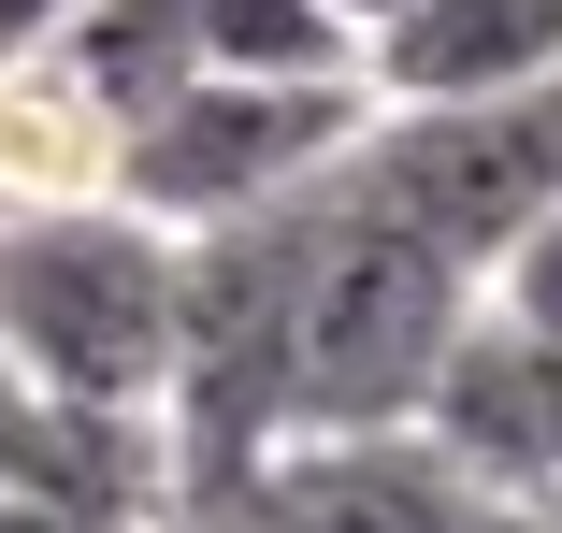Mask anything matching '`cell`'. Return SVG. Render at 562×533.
Returning a JSON list of instances; mask_svg holds the SVG:
<instances>
[{
	"instance_id": "cell-1",
	"label": "cell",
	"mask_w": 562,
	"mask_h": 533,
	"mask_svg": "<svg viewBox=\"0 0 562 533\" xmlns=\"http://www.w3.org/2000/svg\"><path fill=\"white\" fill-rule=\"evenodd\" d=\"M476 317V274L418 246L404 217L347 173H317V217H303V274H289V389H274V433H404L432 404L447 332Z\"/></svg>"
},
{
	"instance_id": "cell-2",
	"label": "cell",
	"mask_w": 562,
	"mask_h": 533,
	"mask_svg": "<svg viewBox=\"0 0 562 533\" xmlns=\"http://www.w3.org/2000/svg\"><path fill=\"white\" fill-rule=\"evenodd\" d=\"M0 361L58 404L159 418L173 389V231L131 202L0 217Z\"/></svg>"
},
{
	"instance_id": "cell-3",
	"label": "cell",
	"mask_w": 562,
	"mask_h": 533,
	"mask_svg": "<svg viewBox=\"0 0 562 533\" xmlns=\"http://www.w3.org/2000/svg\"><path fill=\"white\" fill-rule=\"evenodd\" d=\"M361 87H260V72H173L145 116H116V202L159 231H216L274 188H317L361 145Z\"/></svg>"
},
{
	"instance_id": "cell-4",
	"label": "cell",
	"mask_w": 562,
	"mask_h": 533,
	"mask_svg": "<svg viewBox=\"0 0 562 533\" xmlns=\"http://www.w3.org/2000/svg\"><path fill=\"white\" fill-rule=\"evenodd\" d=\"M375 217H404L418 246H447V260H491L533 202L562 188V72L548 87H505V101H375L361 116V145L331 159Z\"/></svg>"
},
{
	"instance_id": "cell-5",
	"label": "cell",
	"mask_w": 562,
	"mask_h": 533,
	"mask_svg": "<svg viewBox=\"0 0 562 533\" xmlns=\"http://www.w3.org/2000/svg\"><path fill=\"white\" fill-rule=\"evenodd\" d=\"M462 519H476V476L418 418L404 433H274L202 504H173V533H462Z\"/></svg>"
},
{
	"instance_id": "cell-6",
	"label": "cell",
	"mask_w": 562,
	"mask_h": 533,
	"mask_svg": "<svg viewBox=\"0 0 562 533\" xmlns=\"http://www.w3.org/2000/svg\"><path fill=\"white\" fill-rule=\"evenodd\" d=\"M418 433L476 490H562V332H505L476 303L462 332H447V361H432Z\"/></svg>"
},
{
	"instance_id": "cell-7",
	"label": "cell",
	"mask_w": 562,
	"mask_h": 533,
	"mask_svg": "<svg viewBox=\"0 0 562 533\" xmlns=\"http://www.w3.org/2000/svg\"><path fill=\"white\" fill-rule=\"evenodd\" d=\"M562 72V0H390L361 30V101H505Z\"/></svg>"
},
{
	"instance_id": "cell-8",
	"label": "cell",
	"mask_w": 562,
	"mask_h": 533,
	"mask_svg": "<svg viewBox=\"0 0 562 533\" xmlns=\"http://www.w3.org/2000/svg\"><path fill=\"white\" fill-rule=\"evenodd\" d=\"M0 490H44V504H87V519H173V447L159 418H101V404H58L0 361Z\"/></svg>"
},
{
	"instance_id": "cell-9",
	"label": "cell",
	"mask_w": 562,
	"mask_h": 533,
	"mask_svg": "<svg viewBox=\"0 0 562 533\" xmlns=\"http://www.w3.org/2000/svg\"><path fill=\"white\" fill-rule=\"evenodd\" d=\"M116 202V101L58 44H0V217Z\"/></svg>"
},
{
	"instance_id": "cell-10",
	"label": "cell",
	"mask_w": 562,
	"mask_h": 533,
	"mask_svg": "<svg viewBox=\"0 0 562 533\" xmlns=\"http://www.w3.org/2000/svg\"><path fill=\"white\" fill-rule=\"evenodd\" d=\"M202 72H260V87H361V30L331 0H202L188 15Z\"/></svg>"
},
{
	"instance_id": "cell-11",
	"label": "cell",
	"mask_w": 562,
	"mask_h": 533,
	"mask_svg": "<svg viewBox=\"0 0 562 533\" xmlns=\"http://www.w3.org/2000/svg\"><path fill=\"white\" fill-rule=\"evenodd\" d=\"M188 15L202 0H72V15L44 30L101 101H116V116H145V101L173 87V72H202V44H188Z\"/></svg>"
},
{
	"instance_id": "cell-12",
	"label": "cell",
	"mask_w": 562,
	"mask_h": 533,
	"mask_svg": "<svg viewBox=\"0 0 562 533\" xmlns=\"http://www.w3.org/2000/svg\"><path fill=\"white\" fill-rule=\"evenodd\" d=\"M476 303L505 317V332H562V188L533 202V217L476 260Z\"/></svg>"
},
{
	"instance_id": "cell-13",
	"label": "cell",
	"mask_w": 562,
	"mask_h": 533,
	"mask_svg": "<svg viewBox=\"0 0 562 533\" xmlns=\"http://www.w3.org/2000/svg\"><path fill=\"white\" fill-rule=\"evenodd\" d=\"M0 533H145V519H87V504H44V490H0Z\"/></svg>"
},
{
	"instance_id": "cell-14",
	"label": "cell",
	"mask_w": 562,
	"mask_h": 533,
	"mask_svg": "<svg viewBox=\"0 0 562 533\" xmlns=\"http://www.w3.org/2000/svg\"><path fill=\"white\" fill-rule=\"evenodd\" d=\"M58 15H72V0H0V44H44Z\"/></svg>"
},
{
	"instance_id": "cell-15",
	"label": "cell",
	"mask_w": 562,
	"mask_h": 533,
	"mask_svg": "<svg viewBox=\"0 0 562 533\" xmlns=\"http://www.w3.org/2000/svg\"><path fill=\"white\" fill-rule=\"evenodd\" d=\"M331 15H347V30H375V15H390V0H331Z\"/></svg>"
},
{
	"instance_id": "cell-16",
	"label": "cell",
	"mask_w": 562,
	"mask_h": 533,
	"mask_svg": "<svg viewBox=\"0 0 562 533\" xmlns=\"http://www.w3.org/2000/svg\"><path fill=\"white\" fill-rule=\"evenodd\" d=\"M159 533H173V519H159Z\"/></svg>"
}]
</instances>
